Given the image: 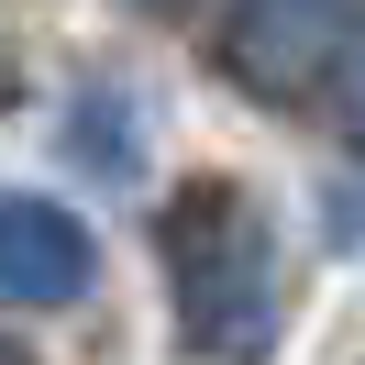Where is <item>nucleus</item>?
Masks as SVG:
<instances>
[{
  "label": "nucleus",
  "mask_w": 365,
  "mask_h": 365,
  "mask_svg": "<svg viewBox=\"0 0 365 365\" xmlns=\"http://www.w3.org/2000/svg\"><path fill=\"white\" fill-rule=\"evenodd\" d=\"M343 133L365 144V56H354V78H343Z\"/></svg>",
  "instance_id": "423d86ee"
},
{
  "label": "nucleus",
  "mask_w": 365,
  "mask_h": 365,
  "mask_svg": "<svg viewBox=\"0 0 365 365\" xmlns=\"http://www.w3.org/2000/svg\"><path fill=\"white\" fill-rule=\"evenodd\" d=\"M0 365H23V354H11V343H0Z\"/></svg>",
  "instance_id": "6e6552de"
},
{
  "label": "nucleus",
  "mask_w": 365,
  "mask_h": 365,
  "mask_svg": "<svg viewBox=\"0 0 365 365\" xmlns=\"http://www.w3.org/2000/svg\"><path fill=\"white\" fill-rule=\"evenodd\" d=\"M67 155L89 166V178H133L144 166V144H133V89H78V111H67Z\"/></svg>",
  "instance_id": "20e7f679"
},
{
  "label": "nucleus",
  "mask_w": 365,
  "mask_h": 365,
  "mask_svg": "<svg viewBox=\"0 0 365 365\" xmlns=\"http://www.w3.org/2000/svg\"><path fill=\"white\" fill-rule=\"evenodd\" d=\"M332 244L365 255V188H332Z\"/></svg>",
  "instance_id": "39448f33"
},
{
  "label": "nucleus",
  "mask_w": 365,
  "mask_h": 365,
  "mask_svg": "<svg viewBox=\"0 0 365 365\" xmlns=\"http://www.w3.org/2000/svg\"><path fill=\"white\" fill-rule=\"evenodd\" d=\"M100 288V244L78 210L34 200V188H0V299L11 310H67Z\"/></svg>",
  "instance_id": "7ed1b4c3"
},
{
  "label": "nucleus",
  "mask_w": 365,
  "mask_h": 365,
  "mask_svg": "<svg viewBox=\"0 0 365 365\" xmlns=\"http://www.w3.org/2000/svg\"><path fill=\"white\" fill-rule=\"evenodd\" d=\"M144 11H178V0H144Z\"/></svg>",
  "instance_id": "0eeeda50"
},
{
  "label": "nucleus",
  "mask_w": 365,
  "mask_h": 365,
  "mask_svg": "<svg viewBox=\"0 0 365 365\" xmlns=\"http://www.w3.org/2000/svg\"><path fill=\"white\" fill-rule=\"evenodd\" d=\"M155 266H166V310L178 343L210 365H255L288 321V277H277V222L255 210V188L232 178H188L155 222Z\"/></svg>",
  "instance_id": "f257e3e1"
},
{
  "label": "nucleus",
  "mask_w": 365,
  "mask_h": 365,
  "mask_svg": "<svg viewBox=\"0 0 365 365\" xmlns=\"http://www.w3.org/2000/svg\"><path fill=\"white\" fill-rule=\"evenodd\" d=\"M343 34H354V0H232L222 67L255 100H310L343 67Z\"/></svg>",
  "instance_id": "f03ea898"
}]
</instances>
